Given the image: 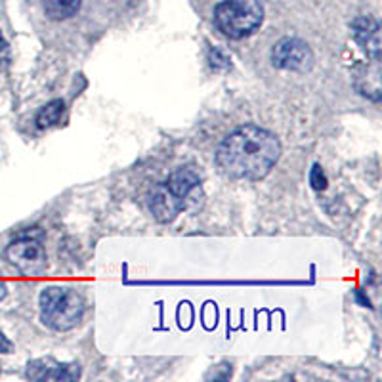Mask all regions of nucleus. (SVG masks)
Segmentation results:
<instances>
[{
	"instance_id": "obj_1",
	"label": "nucleus",
	"mask_w": 382,
	"mask_h": 382,
	"mask_svg": "<svg viewBox=\"0 0 382 382\" xmlns=\"http://www.w3.org/2000/svg\"><path fill=\"white\" fill-rule=\"evenodd\" d=\"M281 157L278 136L258 125H243L228 134L218 151L216 165L236 180H262Z\"/></svg>"
},
{
	"instance_id": "obj_2",
	"label": "nucleus",
	"mask_w": 382,
	"mask_h": 382,
	"mask_svg": "<svg viewBox=\"0 0 382 382\" xmlns=\"http://www.w3.org/2000/svg\"><path fill=\"white\" fill-rule=\"evenodd\" d=\"M199 186H201L199 174L191 167H182L174 170L168 176V180L153 189L151 197H149V210H151L153 218L161 224L172 222L184 210L191 193L195 189H199Z\"/></svg>"
},
{
	"instance_id": "obj_3",
	"label": "nucleus",
	"mask_w": 382,
	"mask_h": 382,
	"mask_svg": "<svg viewBox=\"0 0 382 382\" xmlns=\"http://www.w3.org/2000/svg\"><path fill=\"white\" fill-rule=\"evenodd\" d=\"M41 320L54 331L75 329L84 315L83 294L71 287L54 285L41 292Z\"/></svg>"
},
{
	"instance_id": "obj_4",
	"label": "nucleus",
	"mask_w": 382,
	"mask_h": 382,
	"mask_svg": "<svg viewBox=\"0 0 382 382\" xmlns=\"http://www.w3.org/2000/svg\"><path fill=\"white\" fill-rule=\"evenodd\" d=\"M264 21V6L260 0H224L214 8V25L229 39L252 35Z\"/></svg>"
},
{
	"instance_id": "obj_5",
	"label": "nucleus",
	"mask_w": 382,
	"mask_h": 382,
	"mask_svg": "<svg viewBox=\"0 0 382 382\" xmlns=\"http://www.w3.org/2000/svg\"><path fill=\"white\" fill-rule=\"evenodd\" d=\"M6 260L14 266L15 270L27 275V278H36L46 271L48 266V257L46 250L42 247L41 239L33 236H21L14 239L6 247Z\"/></svg>"
},
{
	"instance_id": "obj_6",
	"label": "nucleus",
	"mask_w": 382,
	"mask_h": 382,
	"mask_svg": "<svg viewBox=\"0 0 382 382\" xmlns=\"http://www.w3.org/2000/svg\"><path fill=\"white\" fill-rule=\"evenodd\" d=\"M271 63L278 69L306 73L312 69L313 52L304 41L287 36V39H281L271 50Z\"/></svg>"
},
{
	"instance_id": "obj_7",
	"label": "nucleus",
	"mask_w": 382,
	"mask_h": 382,
	"mask_svg": "<svg viewBox=\"0 0 382 382\" xmlns=\"http://www.w3.org/2000/svg\"><path fill=\"white\" fill-rule=\"evenodd\" d=\"M25 376L35 382H69L81 378V367L76 363L56 362L54 357H41L29 362Z\"/></svg>"
},
{
	"instance_id": "obj_8",
	"label": "nucleus",
	"mask_w": 382,
	"mask_h": 382,
	"mask_svg": "<svg viewBox=\"0 0 382 382\" xmlns=\"http://www.w3.org/2000/svg\"><path fill=\"white\" fill-rule=\"evenodd\" d=\"M352 31L357 44L362 46L363 52L367 54L371 60H378L381 62L382 52V41H381V25L375 18L371 15H362L352 21Z\"/></svg>"
},
{
	"instance_id": "obj_9",
	"label": "nucleus",
	"mask_w": 382,
	"mask_h": 382,
	"mask_svg": "<svg viewBox=\"0 0 382 382\" xmlns=\"http://www.w3.org/2000/svg\"><path fill=\"white\" fill-rule=\"evenodd\" d=\"M381 69H378V60H371V65L362 67V71L355 76L357 86L363 84L360 92L363 96H369L371 100H381Z\"/></svg>"
},
{
	"instance_id": "obj_10",
	"label": "nucleus",
	"mask_w": 382,
	"mask_h": 382,
	"mask_svg": "<svg viewBox=\"0 0 382 382\" xmlns=\"http://www.w3.org/2000/svg\"><path fill=\"white\" fill-rule=\"evenodd\" d=\"M81 6L83 0H42L44 14L54 21L69 20L81 10Z\"/></svg>"
},
{
	"instance_id": "obj_11",
	"label": "nucleus",
	"mask_w": 382,
	"mask_h": 382,
	"mask_svg": "<svg viewBox=\"0 0 382 382\" xmlns=\"http://www.w3.org/2000/svg\"><path fill=\"white\" fill-rule=\"evenodd\" d=\"M63 111H65V104L63 100H52L48 104L42 107L41 111L36 113V128L41 130H46V128H52L56 126L63 117Z\"/></svg>"
},
{
	"instance_id": "obj_12",
	"label": "nucleus",
	"mask_w": 382,
	"mask_h": 382,
	"mask_svg": "<svg viewBox=\"0 0 382 382\" xmlns=\"http://www.w3.org/2000/svg\"><path fill=\"white\" fill-rule=\"evenodd\" d=\"M327 176L323 172L321 165H313L312 170H310V186H312L315 191H325L327 189Z\"/></svg>"
},
{
	"instance_id": "obj_13",
	"label": "nucleus",
	"mask_w": 382,
	"mask_h": 382,
	"mask_svg": "<svg viewBox=\"0 0 382 382\" xmlns=\"http://www.w3.org/2000/svg\"><path fill=\"white\" fill-rule=\"evenodd\" d=\"M8 63H10V46L4 35L0 33V69H4Z\"/></svg>"
},
{
	"instance_id": "obj_14",
	"label": "nucleus",
	"mask_w": 382,
	"mask_h": 382,
	"mask_svg": "<svg viewBox=\"0 0 382 382\" xmlns=\"http://www.w3.org/2000/svg\"><path fill=\"white\" fill-rule=\"evenodd\" d=\"M12 350H14V344L10 342L6 334L0 331V354H12Z\"/></svg>"
},
{
	"instance_id": "obj_15",
	"label": "nucleus",
	"mask_w": 382,
	"mask_h": 382,
	"mask_svg": "<svg viewBox=\"0 0 382 382\" xmlns=\"http://www.w3.org/2000/svg\"><path fill=\"white\" fill-rule=\"evenodd\" d=\"M8 294V287L6 283H4V279H2V271H0V302L6 299Z\"/></svg>"
}]
</instances>
